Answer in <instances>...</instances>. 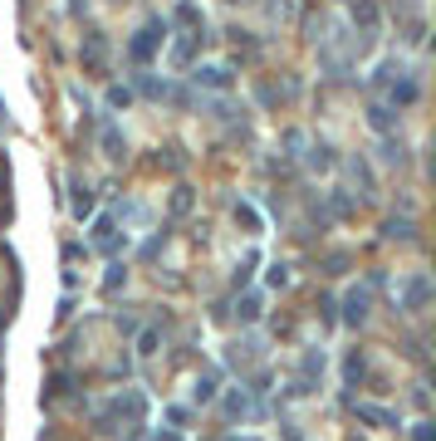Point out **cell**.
<instances>
[{
	"instance_id": "cell-3",
	"label": "cell",
	"mask_w": 436,
	"mask_h": 441,
	"mask_svg": "<svg viewBox=\"0 0 436 441\" xmlns=\"http://www.w3.org/2000/svg\"><path fill=\"white\" fill-rule=\"evenodd\" d=\"M118 245H123V235H118L113 216H99L94 220V250H99V255H118Z\"/></svg>"
},
{
	"instance_id": "cell-22",
	"label": "cell",
	"mask_w": 436,
	"mask_h": 441,
	"mask_svg": "<svg viewBox=\"0 0 436 441\" xmlns=\"http://www.w3.org/2000/svg\"><path fill=\"white\" fill-rule=\"evenodd\" d=\"M137 353H157V329H147L137 338Z\"/></svg>"
},
{
	"instance_id": "cell-14",
	"label": "cell",
	"mask_w": 436,
	"mask_h": 441,
	"mask_svg": "<svg viewBox=\"0 0 436 441\" xmlns=\"http://www.w3.org/2000/svg\"><path fill=\"white\" fill-rule=\"evenodd\" d=\"M123 280H127V270H123V265H108V275H104V294H118Z\"/></svg>"
},
{
	"instance_id": "cell-9",
	"label": "cell",
	"mask_w": 436,
	"mask_h": 441,
	"mask_svg": "<svg viewBox=\"0 0 436 441\" xmlns=\"http://www.w3.org/2000/svg\"><path fill=\"white\" fill-rule=\"evenodd\" d=\"M104 104H108V108H127V104H132V89H127V84H113L108 94H104Z\"/></svg>"
},
{
	"instance_id": "cell-10",
	"label": "cell",
	"mask_w": 436,
	"mask_h": 441,
	"mask_svg": "<svg viewBox=\"0 0 436 441\" xmlns=\"http://www.w3.org/2000/svg\"><path fill=\"white\" fill-rule=\"evenodd\" d=\"M368 123H373L378 132H392V108H382V104H373V108H368Z\"/></svg>"
},
{
	"instance_id": "cell-7",
	"label": "cell",
	"mask_w": 436,
	"mask_h": 441,
	"mask_svg": "<svg viewBox=\"0 0 436 441\" xmlns=\"http://www.w3.org/2000/svg\"><path fill=\"white\" fill-rule=\"evenodd\" d=\"M427 294H432V285H427V275H412V280H407V309L417 314V309L427 304Z\"/></svg>"
},
{
	"instance_id": "cell-25",
	"label": "cell",
	"mask_w": 436,
	"mask_h": 441,
	"mask_svg": "<svg viewBox=\"0 0 436 441\" xmlns=\"http://www.w3.org/2000/svg\"><path fill=\"white\" fill-rule=\"evenodd\" d=\"M225 441H240V437H225Z\"/></svg>"
},
{
	"instance_id": "cell-5",
	"label": "cell",
	"mask_w": 436,
	"mask_h": 441,
	"mask_svg": "<svg viewBox=\"0 0 436 441\" xmlns=\"http://www.w3.org/2000/svg\"><path fill=\"white\" fill-rule=\"evenodd\" d=\"M99 147H104V157H127V137H123V128L118 123H104V132H99Z\"/></svg>"
},
{
	"instance_id": "cell-15",
	"label": "cell",
	"mask_w": 436,
	"mask_h": 441,
	"mask_svg": "<svg viewBox=\"0 0 436 441\" xmlns=\"http://www.w3.org/2000/svg\"><path fill=\"white\" fill-rule=\"evenodd\" d=\"M137 89H142L147 99H167V84H157L152 74H142V79H137Z\"/></svg>"
},
{
	"instance_id": "cell-2",
	"label": "cell",
	"mask_w": 436,
	"mask_h": 441,
	"mask_svg": "<svg viewBox=\"0 0 436 441\" xmlns=\"http://www.w3.org/2000/svg\"><path fill=\"white\" fill-rule=\"evenodd\" d=\"M368 304H373V285H353L343 294V324H363L368 319Z\"/></svg>"
},
{
	"instance_id": "cell-6",
	"label": "cell",
	"mask_w": 436,
	"mask_h": 441,
	"mask_svg": "<svg viewBox=\"0 0 436 441\" xmlns=\"http://www.w3.org/2000/svg\"><path fill=\"white\" fill-rule=\"evenodd\" d=\"M197 84L201 89H230V69H220V64H206V69H197Z\"/></svg>"
},
{
	"instance_id": "cell-18",
	"label": "cell",
	"mask_w": 436,
	"mask_h": 441,
	"mask_svg": "<svg viewBox=\"0 0 436 441\" xmlns=\"http://www.w3.org/2000/svg\"><path fill=\"white\" fill-rule=\"evenodd\" d=\"M250 270H255V255H245V260H240V270H235V290H240V285H250Z\"/></svg>"
},
{
	"instance_id": "cell-21",
	"label": "cell",
	"mask_w": 436,
	"mask_h": 441,
	"mask_svg": "<svg viewBox=\"0 0 436 441\" xmlns=\"http://www.w3.org/2000/svg\"><path fill=\"white\" fill-rule=\"evenodd\" d=\"M167 422H172V427H187L192 412H187V407H167Z\"/></svg>"
},
{
	"instance_id": "cell-20",
	"label": "cell",
	"mask_w": 436,
	"mask_h": 441,
	"mask_svg": "<svg viewBox=\"0 0 436 441\" xmlns=\"http://www.w3.org/2000/svg\"><path fill=\"white\" fill-rule=\"evenodd\" d=\"M309 162H314L319 172H328V167H333V152H328V147H314V157H309Z\"/></svg>"
},
{
	"instance_id": "cell-1",
	"label": "cell",
	"mask_w": 436,
	"mask_h": 441,
	"mask_svg": "<svg viewBox=\"0 0 436 441\" xmlns=\"http://www.w3.org/2000/svg\"><path fill=\"white\" fill-rule=\"evenodd\" d=\"M162 39H167V20H147V25L132 35V44H127V59H132V64H152V54L162 49Z\"/></svg>"
},
{
	"instance_id": "cell-11",
	"label": "cell",
	"mask_w": 436,
	"mask_h": 441,
	"mask_svg": "<svg viewBox=\"0 0 436 441\" xmlns=\"http://www.w3.org/2000/svg\"><path fill=\"white\" fill-rule=\"evenodd\" d=\"M177 25H192V30H201V10H197L192 0H182V5H177Z\"/></svg>"
},
{
	"instance_id": "cell-13",
	"label": "cell",
	"mask_w": 436,
	"mask_h": 441,
	"mask_svg": "<svg viewBox=\"0 0 436 441\" xmlns=\"http://www.w3.org/2000/svg\"><path fill=\"white\" fill-rule=\"evenodd\" d=\"M225 412H230V417H250L255 407H250V397H245V392H230V397H225Z\"/></svg>"
},
{
	"instance_id": "cell-4",
	"label": "cell",
	"mask_w": 436,
	"mask_h": 441,
	"mask_svg": "<svg viewBox=\"0 0 436 441\" xmlns=\"http://www.w3.org/2000/svg\"><path fill=\"white\" fill-rule=\"evenodd\" d=\"M417 99H422V79H417V74H397V84H392V104L407 108V104H417Z\"/></svg>"
},
{
	"instance_id": "cell-24",
	"label": "cell",
	"mask_w": 436,
	"mask_h": 441,
	"mask_svg": "<svg viewBox=\"0 0 436 441\" xmlns=\"http://www.w3.org/2000/svg\"><path fill=\"white\" fill-rule=\"evenodd\" d=\"M412 441H436V437H432V427H427V422H417V432H412Z\"/></svg>"
},
{
	"instance_id": "cell-12",
	"label": "cell",
	"mask_w": 436,
	"mask_h": 441,
	"mask_svg": "<svg viewBox=\"0 0 436 441\" xmlns=\"http://www.w3.org/2000/svg\"><path fill=\"white\" fill-rule=\"evenodd\" d=\"M74 192H79V197H74V216H94V197H89V187L74 182Z\"/></svg>"
},
{
	"instance_id": "cell-17",
	"label": "cell",
	"mask_w": 436,
	"mask_h": 441,
	"mask_svg": "<svg viewBox=\"0 0 436 441\" xmlns=\"http://www.w3.org/2000/svg\"><path fill=\"white\" fill-rule=\"evenodd\" d=\"M240 319H245V324L260 319V294H245V299H240Z\"/></svg>"
},
{
	"instance_id": "cell-19",
	"label": "cell",
	"mask_w": 436,
	"mask_h": 441,
	"mask_svg": "<svg viewBox=\"0 0 436 441\" xmlns=\"http://www.w3.org/2000/svg\"><path fill=\"white\" fill-rule=\"evenodd\" d=\"M368 422H378V427H392V412H378V407H358Z\"/></svg>"
},
{
	"instance_id": "cell-8",
	"label": "cell",
	"mask_w": 436,
	"mask_h": 441,
	"mask_svg": "<svg viewBox=\"0 0 436 441\" xmlns=\"http://www.w3.org/2000/svg\"><path fill=\"white\" fill-rule=\"evenodd\" d=\"M216 383H220V373H206V378H197V387H192V397H197V407H206V402H216Z\"/></svg>"
},
{
	"instance_id": "cell-23",
	"label": "cell",
	"mask_w": 436,
	"mask_h": 441,
	"mask_svg": "<svg viewBox=\"0 0 436 441\" xmlns=\"http://www.w3.org/2000/svg\"><path fill=\"white\" fill-rule=\"evenodd\" d=\"M387 235H402V240H412V220H392V225H387Z\"/></svg>"
},
{
	"instance_id": "cell-16",
	"label": "cell",
	"mask_w": 436,
	"mask_h": 441,
	"mask_svg": "<svg viewBox=\"0 0 436 441\" xmlns=\"http://www.w3.org/2000/svg\"><path fill=\"white\" fill-rule=\"evenodd\" d=\"M285 285H289V265L275 260V265H270V290H285Z\"/></svg>"
}]
</instances>
